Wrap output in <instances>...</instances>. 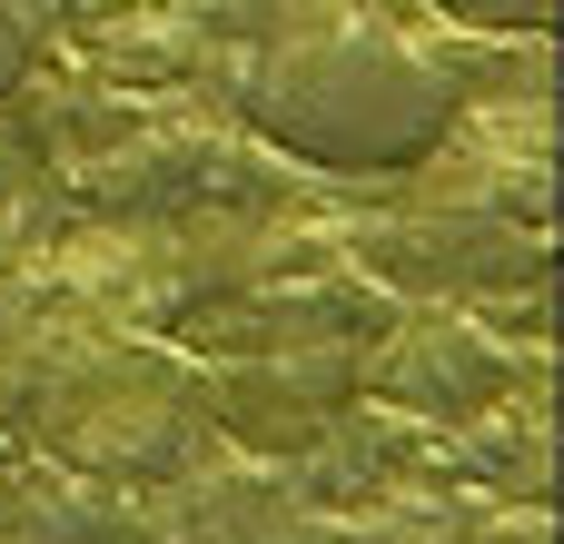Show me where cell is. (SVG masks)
<instances>
[{
    "label": "cell",
    "instance_id": "3",
    "mask_svg": "<svg viewBox=\"0 0 564 544\" xmlns=\"http://www.w3.org/2000/svg\"><path fill=\"white\" fill-rule=\"evenodd\" d=\"M436 10L466 30H496V40H545V20H555V0H436Z\"/></svg>",
    "mask_w": 564,
    "mask_h": 544
},
{
    "label": "cell",
    "instance_id": "1",
    "mask_svg": "<svg viewBox=\"0 0 564 544\" xmlns=\"http://www.w3.org/2000/svg\"><path fill=\"white\" fill-rule=\"evenodd\" d=\"M238 119L297 168L397 178L456 139L466 79L377 0H268L238 59Z\"/></svg>",
    "mask_w": 564,
    "mask_h": 544
},
{
    "label": "cell",
    "instance_id": "2",
    "mask_svg": "<svg viewBox=\"0 0 564 544\" xmlns=\"http://www.w3.org/2000/svg\"><path fill=\"white\" fill-rule=\"evenodd\" d=\"M50 30H59V0H0V99L30 79V59L50 50Z\"/></svg>",
    "mask_w": 564,
    "mask_h": 544
}]
</instances>
